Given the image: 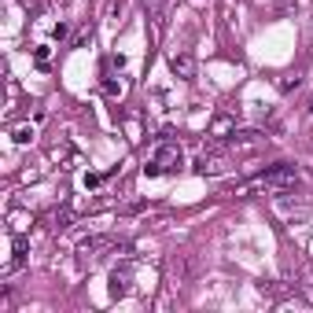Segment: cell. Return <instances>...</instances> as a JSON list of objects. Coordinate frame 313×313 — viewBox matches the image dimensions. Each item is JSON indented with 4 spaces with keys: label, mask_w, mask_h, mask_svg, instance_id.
I'll return each mask as SVG.
<instances>
[{
    "label": "cell",
    "mask_w": 313,
    "mask_h": 313,
    "mask_svg": "<svg viewBox=\"0 0 313 313\" xmlns=\"http://www.w3.org/2000/svg\"><path fill=\"white\" fill-rule=\"evenodd\" d=\"M225 169H229V151H221V148H210V151H203V155L195 158V173L199 177H221Z\"/></svg>",
    "instance_id": "3957f363"
},
{
    "label": "cell",
    "mask_w": 313,
    "mask_h": 313,
    "mask_svg": "<svg viewBox=\"0 0 313 313\" xmlns=\"http://www.w3.org/2000/svg\"><path fill=\"white\" fill-rule=\"evenodd\" d=\"M129 277H133V269H129V265H122V269L111 273V295H115V299H122V295L129 291Z\"/></svg>",
    "instance_id": "8992f818"
},
{
    "label": "cell",
    "mask_w": 313,
    "mask_h": 313,
    "mask_svg": "<svg viewBox=\"0 0 313 313\" xmlns=\"http://www.w3.org/2000/svg\"><path fill=\"white\" fill-rule=\"evenodd\" d=\"M30 137H33L30 126H18V129H15V144H30Z\"/></svg>",
    "instance_id": "ba28073f"
},
{
    "label": "cell",
    "mask_w": 313,
    "mask_h": 313,
    "mask_svg": "<svg viewBox=\"0 0 313 313\" xmlns=\"http://www.w3.org/2000/svg\"><path fill=\"white\" fill-rule=\"evenodd\" d=\"M181 166H184V151L177 144H158L155 155H151V162L144 166V173L158 177V173H173V169H181Z\"/></svg>",
    "instance_id": "6da1fadb"
},
{
    "label": "cell",
    "mask_w": 313,
    "mask_h": 313,
    "mask_svg": "<svg viewBox=\"0 0 313 313\" xmlns=\"http://www.w3.org/2000/svg\"><path fill=\"white\" fill-rule=\"evenodd\" d=\"M310 111H313V107H310Z\"/></svg>",
    "instance_id": "7c38bea8"
},
{
    "label": "cell",
    "mask_w": 313,
    "mask_h": 313,
    "mask_svg": "<svg viewBox=\"0 0 313 313\" xmlns=\"http://www.w3.org/2000/svg\"><path fill=\"white\" fill-rule=\"evenodd\" d=\"M26 251H30V240H26L22 232H15L11 236V262L4 265V273H11V269H18V265L26 262Z\"/></svg>",
    "instance_id": "5b68a950"
},
{
    "label": "cell",
    "mask_w": 313,
    "mask_h": 313,
    "mask_svg": "<svg viewBox=\"0 0 313 313\" xmlns=\"http://www.w3.org/2000/svg\"><path fill=\"white\" fill-rule=\"evenodd\" d=\"M295 184H299V169L288 166V162L269 166V169L258 177V188H273V192H280V188H295Z\"/></svg>",
    "instance_id": "7a4b0ae2"
},
{
    "label": "cell",
    "mask_w": 313,
    "mask_h": 313,
    "mask_svg": "<svg viewBox=\"0 0 313 313\" xmlns=\"http://www.w3.org/2000/svg\"><path fill=\"white\" fill-rule=\"evenodd\" d=\"M66 30H70V26H66V22H59V26L52 30V37H55V41H63V37H66Z\"/></svg>",
    "instance_id": "8fae6325"
},
{
    "label": "cell",
    "mask_w": 313,
    "mask_h": 313,
    "mask_svg": "<svg viewBox=\"0 0 313 313\" xmlns=\"http://www.w3.org/2000/svg\"><path fill=\"white\" fill-rule=\"evenodd\" d=\"M33 59H37V66H44V63H48V44H41V48H33Z\"/></svg>",
    "instance_id": "9c48e42d"
},
{
    "label": "cell",
    "mask_w": 313,
    "mask_h": 313,
    "mask_svg": "<svg viewBox=\"0 0 313 313\" xmlns=\"http://www.w3.org/2000/svg\"><path fill=\"white\" fill-rule=\"evenodd\" d=\"M169 70H173L181 81H192L195 78V55L192 52H173L169 55Z\"/></svg>",
    "instance_id": "277c9868"
},
{
    "label": "cell",
    "mask_w": 313,
    "mask_h": 313,
    "mask_svg": "<svg viewBox=\"0 0 313 313\" xmlns=\"http://www.w3.org/2000/svg\"><path fill=\"white\" fill-rule=\"evenodd\" d=\"M103 92H107V96H118V92H122V85L107 78V81H103Z\"/></svg>",
    "instance_id": "30bf717a"
},
{
    "label": "cell",
    "mask_w": 313,
    "mask_h": 313,
    "mask_svg": "<svg viewBox=\"0 0 313 313\" xmlns=\"http://www.w3.org/2000/svg\"><path fill=\"white\" fill-rule=\"evenodd\" d=\"M258 133H232L229 137V151H251V148H258Z\"/></svg>",
    "instance_id": "52a82bcc"
}]
</instances>
